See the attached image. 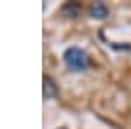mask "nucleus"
<instances>
[{
  "instance_id": "nucleus-1",
  "label": "nucleus",
  "mask_w": 131,
  "mask_h": 129,
  "mask_svg": "<svg viewBox=\"0 0 131 129\" xmlns=\"http://www.w3.org/2000/svg\"><path fill=\"white\" fill-rule=\"evenodd\" d=\"M63 58H65L67 66L70 70H73V72H84V70L89 66V58H88V54L82 49H79V47H70V49H67L65 54H63Z\"/></svg>"
},
{
  "instance_id": "nucleus-2",
  "label": "nucleus",
  "mask_w": 131,
  "mask_h": 129,
  "mask_svg": "<svg viewBox=\"0 0 131 129\" xmlns=\"http://www.w3.org/2000/svg\"><path fill=\"white\" fill-rule=\"evenodd\" d=\"M58 84L54 82V79H51L49 75H44L42 77V94H44V99H52L58 96Z\"/></svg>"
},
{
  "instance_id": "nucleus-3",
  "label": "nucleus",
  "mask_w": 131,
  "mask_h": 129,
  "mask_svg": "<svg viewBox=\"0 0 131 129\" xmlns=\"http://www.w3.org/2000/svg\"><path fill=\"white\" fill-rule=\"evenodd\" d=\"M89 16L94 19H105L108 16V7L103 2H94L89 7Z\"/></svg>"
},
{
  "instance_id": "nucleus-4",
  "label": "nucleus",
  "mask_w": 131,
  "mask_h": 129,
  "mask_svg": "<svg viewBox=\"0 0 131 129\" xmlns=\"http://www.w3.org/2000/svg\"><path fill=\"white\" fill-rule=\"evenodd\" d=\"M63 12L68 14L70 18H77V16L81 14V5H79L77 2H68V4L63 5Z\"/></svg>"
},
{
  "instance_id": "nucleus-5",
  "label": "nucleus",
  "mask_w": 131,
  "mask_h": 129,
  "mask_svg": "<svg viewBox=\"0 0 131 129\" xmlns=\"http://www.w3.org/2000/svg\"><path fill=\"white\" fill-rule=\"evenodd\" d=\"M61 129H63V127H61Z\"/></svg>"
}]
</instances>
